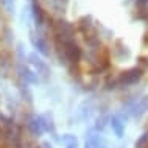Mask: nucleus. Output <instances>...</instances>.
<instances>
[{
    "label": "nucleus",
    "instance_id": "1",
    "mask_svg": "<svg viewBox=\"0 0 148 148\" xmlns=\"http://www.w3.org/2000/svg\"><path fill=\"white\" fill-rule=\"evenodd\" d=\"M55 53H56L58 61L64 64L70 72L77 70L79 62L83 59V49L78 44L77 39H64V41H59V39H55Z\"/></svg>",
    "mask_w": 148,
    "mask_h": 148
},
{
    "label": "nucleus",
    "instance_id": "2",
    "mask_svg": "<svg viewBox=\"0 0 148 148\" xmlns=\"http://www.w3.org/2000/svg\"><path fill=\"white\" fill-rule=\"evenodd\" d=\"M27 66L30 67V70L36 75L39 83H47L50 79V66L49 62L44 59L41 55H38L36 51H31V53L27 55Z\"/></svg>",
    "mask_w": 148,
    "mask_h": 148
},
{
    "label": "nucleus",
    "instance_id": "3",
    "mask_svg": "<svg viewBox=\"0 0 148 148\" xmlns=\"http://www.w3.org/2000/svg\"><path fill=\"white\" fill-rule=\"evenodd\" d=\"M25 131L30 137L33 139H41L45 136V123H44V117L42 114H34L31 112L25 117Z\"/></svg>",
    "mask_w": 148,
    "mask_h": 148
},
{
    "label": "nucleus",
    "instance_id": "4",
    "mask_svg": "<svg viewBox=\"0 0 148 148\" xmlns=\"http://www.w3.org/2000/svg\"><path fill=\"white\" fill-rule=\"evenodd\" d=\"M143 73H145V69L140 66H134V67L123 70L119 77H115L117 87H131V86L137 84L143 78Z\"/></svg>",
    "mask_w": 148,
    "mask_h": 148
},
{
    "label": "nucleus",
    "instance_id": "5",
    "mask_svg": "<svg viewBox=\"0 0 148 148\" xmlns=\"http://www.w3.org/2000/svg\"><path fill=\"white\" fill-rule=\"evenodd\" d=\"M30 42L33 45L34 51L38 55H41L42 58H49L51 55V49H50V44L47 41V38L44 36V33L41 30H34L30 33Z\"/></svg>",
    "mask_w": 148,
    "mask_h": 148
},
{
    "label": "nucleus",
    "instance_id": "6",
    "mask_svg": "<svg viewBox=\"0 0 148 148\" xmlns=\"http://www.w3.org/2000/svg\"><path fill=\"white\" fill-rule=\"evenodd\" d=\"M39 2H41L42 8H45L47 13L56 14L58 17H62L67 10V5H69V0H39Z\"/></svg>",
    "mask_w": 148,
    "mask_h": 148
},
{
    "label": "nucleus",
    "instance_id": "7",
    "mask_svg": "<svg viewBox=\"0 0 148 148\" xmlns=\"http://www.w3.org/2000/svg\"><path fill=\"white\" fill-rule=\"evenodd\" d=\"M126 120L122 117L120 114H111L109 115V126L112 128L114 134L117 136L119 139L123 137V134H125V128H126Z\"/></svg>",
    "mask_w": 148,
    "mask_h": 148
},
{
    "label": "nucleus",
    "instance_id": "8",
    "mask_svg": "<svg viewBox=\"0 0 148 148\" xmlns=\"http://www.w3.org/2000/svg\"><path fill=\"white\" fill-rule=\"evenodd\" d=\"M42 117H44V123H45V134H50L53 139H59L58 137L56 123H55V119H53V114L47 111V112L42 114Z\"/></svg>",
    "mask_w": 148,
    "mask_h": 148
},
{
    "label": "nucleus",
    "instance_id": "9",
    "mask_svg": "<svg viewBox=\"0 0 148 148\" xmlns=\"http://www.w3.org/2000/svg\"><path fill=\"white\" fill-rule=\"evenodd\" d=\"M58 140L64 148H79V140L75 134L64 133V134H61V137H59Z\"/></svg>",
    "mask_w": 148,
    "mask_h": 148
},
{
    "label": "nucleus",
    "instance_id": "10",
    "mask_svg": "<svg viewBox=\"0 0 148 148\" xmlns=\"http://www.w3.org/2000/svg\"><path fill=\"white\" fill-rule=\"evenodd\" d=\"M108 125H109V115H100V117H97V120H95L94 130L98 131V133H101Z\"/></svg>",
    "mask_w": 148,
    "mask_h": 148
},
{
    "label": "nucleus",
    "instance_id": "11",
    "mask_svg": "<svg viewBox=\"0 0 148 148\" xmlns=\"http://www.w3.org/2000/svg\"><path fill=\"white\" fill-rule=\"evenodd\" d=\"M0 6H2L8 14L16 13V0H0Z\"/></svg>",
    "mask_w": 148,
    "mask_h": 148
},
{
    "label": "nucleus",
    "instance_id": "12",
    "mask_svg": "<svg viewBox=\"0 0 148 148\" xmlns=\"http://www.w3.org/2000/svg\"><path fill=\"white\" fill-rule=\"evenodd\" d=\"M136 148H148V130L136 140Z\"/></svg>",
    "mask_w": 148,
    "mask_h": 148
},
{
    "label": "nucleus",
    "instance_id": "13",
    "mask_svg": "<svg viewBox=\"0 0 148 148\" xmlns=\"http://www.w3.org/2000/svg\"><path fill=\"white\" fill-rule=\"evenodd\" d=\"M39 147H41V148H55V147H53V143L49 142V140H44L42 143H39Z\"/></svg>",
    "mask_w": 148,
    "mask_h": 148
},
{
    "label": "nucleus",
    "instance_id": "14",
    "mask_svg": "<svg viewBox=\"0 0 148 148\" xmlns=\"http://www.w3.org/2000/svg\"><path fill=\"white\" fill-rule=\"evenodd\" d=\"M140 61H142V64H145V66L148 67V58H142Z\"/></svg>",
    "mask_w": 148,
    "mask_h": 148
},
{
    "label": "nucleus",
    "instance_id": "15",
    "mask_svg": "<svg viewBox=\"0 0 148 148\" xmlns=\"http://www.w3.org/2000/svg\"><path fill=\"white\" fill-rule=\"evenodd\" d=\"M3 142V133H2V130H0V143Z\"/></svg>",
    "mask_w": 148,
    "mask_h": 148
},
{
    "label": "nucleus",
    "instance_id": "16",
    "mask_svg": "<svg viewBox=\"0 0 148 148\" xmlns=\"http://www.w3.org/2000/svg\"><path fill=\"white\" fill-rule=\"evenodd\" d=\"M2 148H5V147H2Z\"/></svg>",
    "mask_w": 148,
    "mask_h": 148
}]
</instances>
